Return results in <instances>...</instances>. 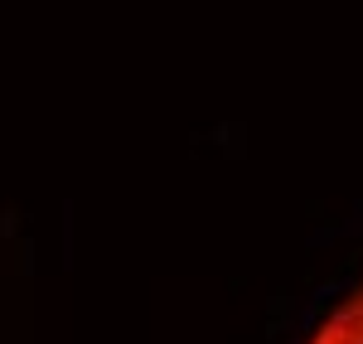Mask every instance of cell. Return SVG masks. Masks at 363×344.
I'll list each match as a JSON object with an SVG mask.
<instances>
[{"label":"cell","instance_id":"6da1fadb","mask_svg":"<svg viewBox=\"0 0 363 344\" xmlns=\"http://www.w3.org/2000/svg\"><path fill=\"white\" fill-rule=\"evenodd\" d=\"M301 344H363V277L310 325Z\"/></svg>","mask_w":363,"mask_h":344}]
</instances>
